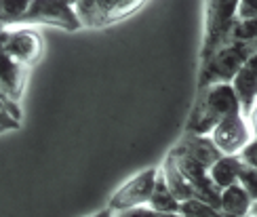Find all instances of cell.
<instances>
[{
    "instance_id": "obj_6",
    "label": "cell",
    "mask_w": 257,
    "mask_h": 217,
    "mask_svg": "<svg viewBox=\"0 0 257 217\" xmlns=\"http://www.w3.org/2000/svg\"><path fill=\"white\" fill-rule=\"evenodd\" d=\"M144 3L146 0H80L76 13L84 28H103L135 13Z\"/></svg>"
},
{
    "instance_id": "obj_8",
    "label": "cell",
    "mask_w": 257,
    "mask_h": 217,
    "mask_svg": "<svg viewBox=\"0 0 257 217\" xmlns=\"http://www.w3.org/2000/svg\"><path fill=\"white\" fill-rule=\"evenodd\" d=\"M158 175H160V169H154V167L133 175L131 179H128L126 183H122V186L110 196L108 207L114 213H120V211L133 209V207H144V204H150V198H152V194H154Z\"/></svg>"
},
{
    "instance_id": "obj_1",
    "label": "cell",
    "mask_w": 257,
    "mask_h": 217,
    "mask_svg": "<svg viewBox=\"0 0 257 217\" xmlns=\"http://www.w3.org/2000/svg\"><path fill=\"white\" fill-rule=\"evenodd\" d=\"M238 112H242V107L232 82L202 86L196 93V101L190 112L186 131L198 133V135H211V131L223 118Z\"/></svg>"
},
{
    "instance_id": "obj_23",
    "label": "cell",
    "mask_w": 257,
    "mask_h": 217,
    "mask_svg": "<svg viewBox=\"0 0 257 217\" xmlns=\"http://www.w3.org/2000/svg\"><path fill=\"white\" fill-rule=\"evenodd\" d=\"M93 217H116V213L108 207V209H103V211H99V213H95Z\"/></svg>"
},
{
    "instance_id": "obj_4",
    "label": "cell",
    "mask_w": 257,
    "mask_h": 217,
    "mask_svg": "<svg viewBox=\"0 0 257 217\" xmlns=\"http://www.w3.org/2000/svg\"><path fill=\"white\" fill-rule=\"evenodd\" d=\"M21 26H51L66 32L84 28L76 13V7H72L68 0H32V7Z\"/></svg>"
},
{
    "instance_id": "obj_19",
    "label": "cell",
    "mask_w": 257,
    "mask_h": 217,
    "mask_svg": "<svg viewBox=\"0 0 257 217\" xmlns=\"http://www.w3.org/2000/svg\"><path fill=\"white\" fill-rule=\"evenodd\" d=\"M238 183L249 192V196L253 198V202L257 200V167H251V165H244L242 171H240V177H238Z\"/></svg>"
},
{
    "instance_id": "obj_16",
    "label": "cell",
    "mask_w": 257,
    "mask_h": 217,
    "mask_svg": "<svg viewBox=\"0 0 257 217\" xmlns=\"http://www.w3.org/2000/svg\"><path fill=\"white\" fill-rule=\"evenodd\" d=\"M179 213L184 217H228L219 207H215V204H209V202L200 200V198L184 200V202H181Z\"/></svg>"
},
{
    "instance_id": "obj_14",
    "label": "cell",
    "mask_w": 257,
    "mask_h": 217,
    "mask_svg": "<svg viewBox=\"0 0 257 217\" xmlns=\"http://www.w3.org/2000/svg\"><path fill=\"white\" fill-rule=\"evenodd\" d=\"M148 207H152L156 211H165V213H179V209H181V200L171 192L163 173L158 175L156 188H154V194H152V198H150Z\"/></svg>"
},
{
    "instance_id": "obj_5",
    "label": "cell",
    "mask_w": 257,
    "mask_h": 217,
    "mask_svg": "<svg viewBox=\"0 0 257 217\" xmlns=\"http://www.w3.org/2000/svg\"><path fill=\"white\" fill-rule=\"evenodd\" d=\"M3 55L32 68L45 55V40L32 26L3 28Z\"/></svg>"
},
{
    "instance_id": "obj_13",
    "label": "cell",
    "mask_w": 257,
    "mask_h": 217,
    "mask_svg": "<svg viewBox=\"0 0 257 217\" xmlns=\"http://www.w3.org/2000/svg\"><path fill=\"white\" fill-rule=\"evenodd\" d=\"M242 167H244V162H242L240 156L221 154V156L209 167V175H211L213 183H215L219 190H226L228 186H232V183L238 181Z\"/></svg>"
},
{
    "instance_id": "obj_21",
    "label": "cell",
    "mask_w": 257,
    "mask_h": 217,
    "mask_svg": "<svg viewBox=\"0 0 257 217\" xmlns=\"http://www.w3.org/2000/svg\"><path fill=\"white\" fill-rule=\"evenodd\" d=\"M238 19H257V0H240Z\"/></svg>"
},
{
    "instance_id": "obj_3",
    "label": "cell",
    "mask_w": 257,
    "mask_h": 217,
    "mask_svg": "<svg viewBox=\"0 0 257 217\" xmlns=\"http://www.w3.org/2000/svg\"><path fill=\"white\" fill-rule=\"evenodd\" d=\"M240 0H205V38H202L200 61L209 59L217 49L230 42V32L238 19Z\"/></svg>"
},
{
    "instance_id": "obj_7",
    "label": "cell",
    "mask_w": 257,
    "mask_h": 217,
    "mask_svg": "<svg viewBox=\"0 0 257 217\" xmlns=\"http://www.w3.org/2000/svg\"><path fill=\"white\" fill-rule=\"evenodd\" d=\"M253 137H255V131L251 127V121L242 112L226 116L211 131L213 144L217 146L221 154H228V156H240L244 148L253 142Z\"/></svg>"
},
{
    "instance_id": "obj_17",
    "label": "cell",
    "mask_w": 257,
    "mask_h": 217,
    "mask_svg": "<svg viewBox=\"0 0 257 217\" xmlns=\"http://www.w3.org/2000/svg\"><path fill=\"white\" fill-rule=\"evenodd\" d=\"M21 118H24V112H21L19 101L9 99V97H3V121H0V129H3V133L21 129Z\"/></svg>"
},
{
    "instance_id": "obj_15",
    "label": "cell",
    "mask_w": 257,
    "mask_h": 217,
    "mask_svg": "<svg viewBox=\"0 0 257 217\" xmlns=\"http://www.w3.org/2000/svg\"><path fill=\"white\" fill-rule=\"evenodd\" d=\"M30 7L32 0H3V28L21 26Z\"/></svg>"
},
{
    "instance_id": "obj_18",
    "label": "cell",
    "mask_w": 257,
    "mask_h": 217,
    "mask_svg": "<svg viewBox=\"0 0 257 217\" xmlns=\"http://www.w3.org/2000/svg\"><path fill=\"white\" fill-rule=\"evenodd\" d=\"M230 40L257 42V19H236L230 32Z\"/></svg>"
},
{
    "instance_id": "obj_2",
    "label": "cell",
    "mask_w": 257,
    "mask_h": 217,
    "mask_svg": "<svg viewBox=\"0 0 257 217\" xmlns=\"http://www.w3.org/2000/svg\"><path fill=\"white\" fill-rule=\"evenodd\" d=\"M257 51V42L230 40L221 49H217L209 59L200 61L198 72V89L219 82H232L253 53Z\"/></svg>"
},
{
    "instance_id": "obj_26",
    "label": "cell",
    "mask_w": 257,
    "mask_h": 217,
    "mask_svg": "<svg viewBox=\"0 0 257 217\" xmlns=\"http://www.w3.org/2000/svg\"><path fill=\"white\" fill-rule=\"evenodd\" d=\"M249 217H251V215H249Z\"/></svg>"
},
{
    "instance_id": "obj_25",
    "label": "cell",
    "mask_w": 257,
    "mask_h": 217,
    "mask_svg": "<svg viewBox=\"0 0 257 217\" xmlns=\"http://www.w3.org/2000/svg\"><path fill=\"white\" fill-rule=\"evenodd\" d=\"M68 3H70V5H72V7H76V5H78V3H80V0H68Z\"/></svg>"
},
{
    "instance_id": "obj_11",
    "label": "cell",
    "mask_w": 257,
    "mask_h": 217,
    "mask_svg": "<svg viewBox=\"0 0 257 217\" xmlns=\"http://www.w3.org/2000/svg\"><path fill=\"white\" fill-rule=\"evenodd\" d=\"M28 72H30L28 66H21V63L13 61L11 57L3 55V78H0V93H3V97L21 101L28 86Z\"/></svg>"
},
{
    "instance_id": "obj_9",
    "label": "cell",
    "mask_w": 257,
    "mask_h": 217,
    "mask_svg": "<svg viewBox=\"0 0 257 217\" xmlns=\"http://www.w3.org/2000/svg\"><path fill=\"white\" fill-rule=\"evenodd\" d=\"M232 86L240 99L242 114L251 116V112L257 105V51L244 61V66L236 74V78L232 80Z\"/></svg>"
},
{
    "instance_id": "obj_10",
    "label": "cell",
    "mask_w": 257,
    "mask_h": 217,
    "mask_svg": "<svg viewBox=\"0 0 257 217\" xmlns=\"http://www.w3.org/2000/svg\"><path fill=\"white\" fill-rule=\"evenodd\" d=\"M173 150L186 152L188 156L198 160L200 165H205L207 169L221 156V152L217 150L215 144H213L211 135H198V133H190V131H186L181 135V139L173 146Z\"/></svg>"
},
{
    "instance_id": "obj_24",
    "label": "cell",
    "mask_w": 257,
    "mask_h": 217,
    "mask_svg": "<svg viewBox=\"0 0 257 217\" xmlns=\"http://www.w3.org/2000/svg\"><path fill=\"white\" fill-rule=\"evenodd\" d=\"M251 217H257V200L253 202V209H251Z\"/></svg>"
},
{
    "instance_id": "obj_22",
    "label": "cell",
    "mask_w": 257,
    "mask_h": 217,
    "mask_svg": "<svg viewBox=\"0 0 257 217\" xmlns=\"http://www.w3.org/2000/svg\"><path fill=\"white\" fill-rule=\"evenodd\" d=\"M249 121H251V127H253V131H255V137H257V105H255V110L251 112Z\"/></svg>"
},
{
    "instance_id": "obj_20",
    "label": "cell",
    "mask_w": 257,
    "mask_h": 217,
    "mask_svg": "<svg viewBox=\"0 0 257 217\" xmlns=\"http://www.w3.org/2000/svg\"><path fill=\"white\" fill-rule=\"evenodd\" d=\"M116 217H184L181 213H165V211H156L152 207H133V209H126L116 213Z\"/></svg>"
},
{
    "instance_id": "obj_12",
    "label": "cell",
    "mask_w": 257,
    "mask_h": 217,
    "mask_svg": "<svg viewBox=\"0 0 257 217\" xmlns=\"http://www.w3.org/2000/svg\"><path fill=\"white\" fill-rule=\"evenodd\" d=\"M219 209L228 217H249L251 209H253V198L236 181V183H232V186H228L226 190H221Z\"/></svg>"
}]
</instances>
